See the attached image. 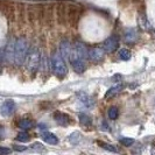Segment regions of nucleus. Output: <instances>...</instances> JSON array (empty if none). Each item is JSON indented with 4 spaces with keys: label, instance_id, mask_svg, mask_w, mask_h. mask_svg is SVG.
<instances>
[{
    "label": "nucleus",
    "instance_id": "b1692460",
    "mask_svg": "<svg viewBox=\"0 0 155 155\" xmlns=\"http://www.w3.org/2000/svg\"><path fill=\"white\" fill-rule=\"evenodd\" d=\"M11 153V149L7 147H1L0 146V155H8Z\"/></svg>",
    "mask_w": 155,
    "mask_h": 155
},
{
    "label": "nucleus",
    "instance_id": "ddd939ff",
    "mask_svg": "<svg viewBox=\"0 0 155 155\" xmlns=\"http://www.w3.org/2000/svg\"><path fill=\"white\" fill-rule=\"evenodd\" d=\"M70 53H71V46H70L69 41L63 40L62 43H61V53L60 54L62 55L63 58H65V57H69Z\"/></svg>",
    "mask_w": 155,
    "mask_h": 155
},
{
    "label": "nucleus",
    "instance_id": "1a4fd4ad",
    "mask_svg": "<svg viewBox=\"0 0 155 155\" xmlns=\"http://www.w3.org/2000/svg\"><path fill=\"white\" fill-rule=\"evenodd\" d=\"M14 40H11L7 43V46L5 48V53H4V56H5V60L9 63H13V51H14Z\"/></svg>",
    "mask_w": 155,
    "mask_h": 155
},
{
    "label": "nucleus",
    "instance_id": "f257e3e1",
    "mask_svg": "<svg viewBox=\"0 0 155 155\" xmlns=\"http://www.w3.org/2000/svg\"><path fill=\"white\" fill-rule=\"evenodd\" d=\"M86 58H87V49L85 45L82 42H75L70 53V62L77 74H83L85 71Z\"/></svg>",
    "mask_w": 155,
    "mask_h": 155
},
{
    "label": "nucleus",
    "instance_id": "f8f14e48",
    "mask_svg": "<svg viewBox=\"0 0 155 155\" xmlns=\"http://www.w3.org/2000/svg\"><path fill=\"white\" fill-rule=\"evenodd\" d=\"M77 97H78V99H79V101H81L85 107H92L93 106L92 98H91L89 94H86V93H84V92H78Z\"/></svg>",
    "mask_w": 155,
    "mask_h": 155
},
{
    "label": "nucleus",
    "instance_id": "f03ea898",
    "mask_svg": "<svg viewBox=\"0 0 155 155\" xmlns=\"http://www.w3.org/2000/svg\"><path fill=\"white\" fill-rule=\"evenodd\" d=\"M29 53V45L26 38L20 36L14 40V51H13V63L21 65L27 60Z\"/></svg>",
    "mask_w": 155,
    "mask_h": 155
},
{
    "label": "nucleus",
    "instance_id": "2eb2a0df",
    "mask_svg": "<svg viewBox=\"0 0 155 155\" xmlns=\"http://www.w3.org/2000/svg\"><path fill=\"white\" fill-rule=\"evenodd\" d=\"M123 87H124V85L123 84H116L114 86H112L111 89H109L107 90V92H106V94H105V97L106 98H110V97H112V96H114V94H117L118 92H120L121 90H123Z\"/></svg>",
    "mask_w": 155,
    "mask_h": 155
},
{
    "label": "nucleus",
    "instance_id": "4468645a",
    "mask_svg": "<svg viewBox=\"0 0 155 155\" xmlns=\"http://www.w3.org/2000/svg\"><path fill=\"white\" fill-rule=\"evenodd\" d=\"M18 126H19V128H21V130H23V131H27V130H29V128L33 127V121H31V119L22 118V119L19 120Z\"/></svg>",
    "mask_w": 155,
    "mask_h": 155
},
{
    "label": "nucleus",
    "instance_id": "6e6552de",
    "mask_svg": "<svg viewBox=\"0 0 155 155\" xmlns=\"http://www.w3.org/2000/svg\"><path fill=\"white\" fill-rule=\"evenodd\" d=\"M54 119L55 121L61 126H68L72 123V119L70 118V116H68L67 113L61 112V111H57L54 113Z\"/></svg>",
    "mask_w": 155,
    "mask_h": 155
},
{
    "label": "nucleus",
    "instance_id": "5701e85b",
    "mask_svg": "<svg viewBox=\"0 0 155 155\" xmlns=\"http://www.w3.org/2000/svg\"><path fill=\"white\" fill-rule=\"evenodd\" d=\"M31 148H33V149H35V150H39L40 153L45 150V147H43L41 143H38V142H36V143H34V145L31 146Z\"/></svg>",
    "mask_w": 155,
    "mask_h": 155
},
{
    "label": "nucleus",
    "instance_id": "0eeeda50",
    "mask_svg": "<svg viewBox=\"0 0 155 155\" xmlns=\"http://www.w3.org/2000/svg\"><path fill=\"white\" fill-rule=\"evenodd\" d=\"M119 46V38L117 35H111L104 42V50L106 53H113Z\"/></svg>",
    "mask_w": 155,
    "mask_h": 155
},
{
    "label": "nucleus",
    "instance_id": "aec40b11",
    "mask_svg": "<svg viewBox=\"0 0 155 155\" xmlns=\"http://www.w3.org/2000/svg\"><path fill=\"white\" fill-rule=\"evenodd\" d=\"M98 145H99L101 148H104L105 150H109V152H112V153H117L116 147H114V146H112V145L105 143V142H103V141H98Z\"/></svg>",
    "mask_w": 155,
    "mask_h": 155
},
{
    "label": "nucleus",
    "instance_id": "4be33fe9",
    "mask_svg": "<svg viewBox=\"0 0 155 155\" xmlns=\"http://www.w3.org/2000/svg\"><path fill=\"white\" fill-rule=\"evenodd\" d=\"M77 135H79V134H78L77 132H75V133H72V134L69 137V140H70V142H71V143H77L78 142V140L79 139H76V137H77Z\"/></svg>",
    "mask_w": 155,
    "mask_h": 155
},
{
    "label": "nucleus",
    "instance_id": "423d86ee",
    "mask_svg": "<svg viewBox=\"0 0 155 155\" xmlns=\"http://www.w3.org/2000/svg\"><path fill=\"white\" fill-rule=\"evenodd\" d=\"M14 111H15V101L13 99H6L0 107L1 116L4 117H11L14 113Z\"/></svg>",
    "mask_w": 155,
    "mask_h": 155
},
{
    "label": "nucleus",
    "instance_id": "393cba45",
    "mask_svg": "<svg viewBox=\"0 0 155 155\" xmlns=\"http://www.w3.org/2000/svg\"><path fill=\"white\" fill-rule=\"evenodd\" d=\"M14 149L18 150V152H23V150L27 149V147H26V146H18V145H15V146H14Z\"/></svg>",
    "mask_w": 155,
    "mask_h": 155
},
{
    "label": "nucleus",
    "instance_id": "20e7f679",
    "mask_svg": "<svg viewBox=\"0 0 155 155\" xmlns=\"http://www.w3.org/2000/svg\"><path fill=\"white\" fill-rule=\"evenodd\" d=\"M41 51H40L39 48L34 47L31 48V50H29L28 56H27V68L31 71V74H35L40 67V63H41Z\"/></svg>",
    "mask_w": 155,
    "mask_h": 155
},
{
    "label": "nucleus",
    "instance_id": "9d476101",
    "mask_svg": "<svg viewBox=\"0 0 155 155\" xmlns=\"http://www.w3.org/2000/svg\"><path fill=\"white\" fill-rule=\"evenodd\" d=\"M138 39V31L135 28H128L125 31V41L126 43H134Z\"/></svg>",
    "mask_w": 155,
    "mask_h": 155
},
{
    "label": "nucleus",
    "instance_id": "7ed1b4c3",
    "mask_svg": "<svg viewBox=\"0 0 155 155\" xmlns=\"http://www.w3.org/2000/svg\"><path fill=\"white\" fill-rule=\"evenodd\" d=\"M51 68L54 71V75L60 79H63L68 74V67H67L65 61H64V58L60 53H55L54 56H53Z\"/></svg>",
    "mask_w": 155,
    "mask_h": 155
},
{
    "label": "nucleus",
    "instance_id": "9b49d317",
    "mask_svg": "<svg viewBox=\"0 0 155 155\" xmlns=\"http://www.w3.org/2000/svg\"><path fill=\"white\" fill-rule=\"evenodd\" d=\"M41 137H42L43 141L47 142V143H49V145H57V143H58V139H57V137H56L55 134H53V133L48 132V131L42 132Z\"/></svg>",
    "mask_w": 155,
    "mask_h": 155
},
{
    "label": "nucleus",
    "instance_id": "dca6fc26",
    "mask_svg": "<svg viewBox=\"0 0 155 155\" xmlns=\"http://www.w3.org/2000/svg\"><path fill=\"white\" fill-rule=\"evenodd\" d=\"M119 57L123 60V61H130L131 60V57H132V54H131V51L128 50V49H120V51H119Z\"/></svg>",
    "mask_w": 155,
    "mask_h": 155
},
{
    "label": "nucleus",
    "instance_id": "f3484780",
    "mask_svg": "<svg viewBox=\"0 0 155 155\" xmlns=\"http://www.w3.org/2000/svg\"><path fill=\"white\" fill-rule=\"evenodd\" d=\"M107 114H109V118L111 120H116L117 118H118V116H119V110L117 109L116 106H112V107L109 109Z\"/></svg>",
    "mask_w": 155,
    "mask_h": 155
},
{
    "label": "nucleus",
    "instance_id": "6ab92c4d",
    "mask_svg": "<svg viewBox=\"0 0 155 155\" xmlns=\"http://www.w3.org/2000/svg\"><path fill=\"white\" fill-rule=\"evenodd\" d=\"M29 139H31V138H29V134L27 132H25V131H23V132H20L16 135V140L20 141V142H27V141H29Z\"/></svg>",
    "mask_w": 155,
    "mask_h": 155
},
{
    "label": "nucleus",
    "instance_id": "412c9836",
    "mask_svg": "<svg viewBox=\"0 0 155 155\" xmlns=\"http://www.w3.org/2000/svg\"><path fill=\"white\" fill-rule=\"evenodd\" d=\"M120 143L126 146V147H130V146H132L133 143H134V140L131 139V138H121L120 139Z\"/></svg>",
    "mask_w": 155,
    "mask_h": 155
},
{
    "label": "nucleus",
    "instance_id": "a211bd4d",
    "mask_svg": "<svg viewBox=\"0 0 155 155\" xmlns=\"http://www.w3.org/2000/svg\"><path fill=\"white\" fill-rule=\"evenodd\" d=\"M79 120H81V124H83L84 126H89L91 125V118L89 116H86L85 113H81L79 114Z\"/></svg>",
    "mask_w": 155,
    "mask_h": 155
},
{
    "label": "nucleus",
    "instance_id": "39448f33",
    "mask_svg": "<svg viewBox=\"0 0 155 155\" xmlns=\"http://www.w3.org/2000/svg\"><path fill=\"white\" fill-rule=\"evenodd\" d=\"M87 57L93 63H99L104 58V49L99 47H92L87 50Z\"/></svg>",
    "mask_w": 155,
    "mask_h": 155
},
{
    "label": "nucleus",
    "instance_id": "a878e982",
    "mask_svg": "<svg viewBox=\"0 0 155 155\" xmlns=\"http://www.w3.org/2000/svg\"><path fill=\"white\" fill-rule=\"evenodd\" d=\"M154 148H155V142H154Z\"/></svg>",
    "mask_w": 155,
    "mask_h": 155
}]
</instances>
